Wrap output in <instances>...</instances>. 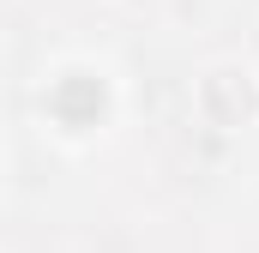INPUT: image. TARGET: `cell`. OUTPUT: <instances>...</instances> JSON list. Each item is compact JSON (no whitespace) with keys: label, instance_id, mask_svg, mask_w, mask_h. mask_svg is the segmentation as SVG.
Masks as SVG:
<instances>
[{"label":"cell","instance_id":"cell-1","mask_svg":"<svg viewBox=\"0 0 259 253\" xmlns=\"http://www.w3.org/2000/svg\"><path fill=\"white\" fill-rule=\"evenodd\" d=\"M24 115L55 157H103L133 126V72L91 43L49 49L24 78Z\"/></svg>","mask_w":259,"mask_h":253},{"label":"cell","instance_id":"cell-2","mask_svg":"<svg viewBox=\"0 0 259 253\" xmlns=\"http://www.w3.org/2000/svg\"><path fill=\"white\" fill-rule=\"evenodd\" d=\"M187 103H193V121L211 126V133H253L259 126V66L247 55H217L193 72L187 85Z\"/></svg>","mask_w":259,"mask_h":253}]
</instances>
